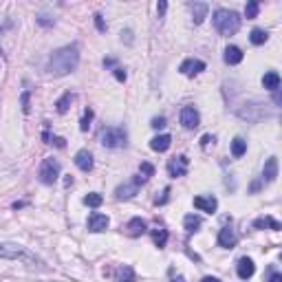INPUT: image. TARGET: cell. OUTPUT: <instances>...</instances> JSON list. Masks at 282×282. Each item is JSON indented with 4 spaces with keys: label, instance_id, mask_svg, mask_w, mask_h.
<instances>
[{
    "label": "cell",
    "instance_id": "cell-8",
    "mask_svg": "<svg viewBox=\"0 0 282 282\" xmlns=\"http://www.w3.org/2000/svg\"><path fill=\"white\" fill-rule=\"evenodd\" d=\"M181 124L188 130H194V128L201 124V115H198V110L194 106H183L181 108Z\"/></svg>",
    "mask_w": 282,
    "mask_h": 282
},
{
    "label": "cell",
    "instance_id": "cell-7",
    "mask_svg": "<svg viewBox=\"0 0 282 282\" xmlns=\"http://www.w3.org/2000/svg\"><path fill=\"white\" fill-rule=\"evenodd\" d=\"M189 170V159L186 155H179L170 159V163H168V174H170L172 179H179V177H186Z\"/></svg>",
    "mask_w": 282,
    "mask_h": 282
},
{
    "label": "cell",
    "instance_id": "cell-34",
    "mask_svg": "<svg viewBox=\"0 0 282 282\" xmlns=\"http://www.w3.org/2000/svg\"><path fill=\"white\" fill-rule=\"evenodd\" d=\"M35 20H38V24H40V27H53V22H55V20H53V18H49V16H44V13H40V16H38V18H35Z\"/></svg>",
    "mask_w": 282,
    "mask_h": 282
},
{
    "label": "cell",
    "instance_id": "cell-3",
    "mask_svg": "<svg viewBox=\"0 0 282 282\" xmlns=\"http://www.w3.org/2000/svg\"><path fill=\"white\" fill-rule=\"evenodd\" d=\"M126 139H128L126 130H124V128H119V126H108V128H104V130H101V135H99L101 146H104V148H110V150L124 148V146H126Z\"/></svg>",
    "mask_w": 282,
    "mask_h": 282
},
{
    "label": "cell",
    "instance_id": "cell-28",
    "mask_svg": "<svg viewBox=\"0 0 282 282\" xmlns=\"http://www.w3.org/2000/svg\"><path fill=\"white\" fill-rule=\"evenodd\" d=\"M71 101H73V93H64L58 101H55V110H58L60 115H64V112L71 108Z\"/></svg>",
    "mask_w": 282,
    "mask_h": 282
},
{
    "label": "cell",
    "instance_id": "cell-12",
    "mask_svg": "<svg viewBox=\"0 0 282 282\" xmlns=\"http://www.w3.org/2000/svg\"><path fill=\"white\" fill-rule=\"evenodd\" d=\"M236 274H238V278L240 280H249V278H254V274H256V265H254V260L251 258H240L238 260V265H236Z\"/></svg>",
    "mask_w": 282,
    "mask_h": 282
},
{
    "label": "cell",
    "instance_id": "cell-21",
    "mask_svg": "<svg viewBox=\"0 0 282 282\" xmlns=\"http://www.w3.org/2000/svg\"><path fill=\"white\" fill-rule=\"evenodd\" d=\"M172 146V137L170 135H157L150 139V148L155 152H166L168 148Z\"/></svg>",
    "mask_w": 282,
    "mask_h": 282
},
{
    "label": "cell",
    "instance_id": "cell-1",
    "mask_svg": "<svg viewBox=\"0 0 282 282\" xmlns=\"http://www.w3.org/2000/svg\"><path fill=\"white\" fill-rule=\"evenodd\" d=\"M80 64V47L78 44H69V47L58 49L47 62V73L53 78H64V75L73 73Z\"/></svg>",
    "mask_w": 282,
    "mask_h": 282
},
{
    "label": "cell",
    "instance_id": "cell-39",
    "mask_svg": "<svg viewBox=\"0 0 282 282\" xmlns=\"http://www.w3.org/2000/svg\"><path fill=\"white\" fill-rule=\"evenodd\" d=\"M95 24H97V29H99V31H106V24H104V20H101L99 13H95Z\"/></svg>",
    "mask_w": 282,
    "mask_h": 282
},
{
    "label": "cell",
    "instance_id": "cell-36",
    "mask_svg": "<svg viewBox=\"0 0 282 282\" xmlns=\"http://www.w3.org/2000/svg\"><path fill=\"white\" fill-rule=\"evenodd\" d=\"M150 126L155 128V130H159V128H163V126H166V117H155Z\"/></svg>",
    "mask_w": 282,
    "mask_h": 282
},
{
    "label": "cell",
    "instance_id": "cell-24",
    "mask_svg": "<svg viewBox=\"0 0 282 282\" xmlns=\"http://www.w3.org/2000/svg\"><path fill=\"white\" fill-rule=\"evenodd\" d=\"M201 216H196V214H188L186 218H183V225H186V232L188 234H194L198 232V227H201Z\"/></svg>",
    "mask_w": 282,
    "mask_h": 282
},
{
    "label": "cell",
    "instance_id": "cell-10",
    "mask_svg": "<svg viewBox=\"0 0 282 282\" xmlns=\"http://www.w3.org/2000/svg\"><path fill=\"white\" fill-rule=\"evenodd\" d=\"M146 229H148V223H146V220L139 218V216H135V218H130V220L126 223L124 234L130 236V238H139V236L146 234Z\"/></svg>",
    "mask_w": 282,
    "mask_h": 282
},
{
    "label": "cell",
    "instance_id": "cell-4",
    "mask_svg": "<svg viewBox=\"0 0 282 282\" xmlns=\"http://www.w3.org/2000/svg\"><path fill=\"white\" fill-rule=\"evenodd\" d=\"M60 170H62V166H60L58 159L49 157V159H44V161L40 163L38 177H40V181H42L44 186H53V183L60 179Z\"/></svg>",
    "mask_w": 282,
    "mask_h": 282
},
{
    "label": "cell",
    "instance_id": "cell-9",
    "mask_svg": "<svg viewBox=\"0 0 282 282\" xmlns=\"http://www.w3.org/2000/svg\"><path fill=\"white\" fill-rule=\"evenodd\" d=\"M89 232H93V234H101V232H106L108 229V225H110V220L106 214H99V212H93L89 216Z\"/></svg>",
    "mask_w": 282,
    "mask_h": 282
},
{
    "label": "cell",
    "instance_id": "cell-26",
    "mask_svg": "<svg viewBox=\"0 0 282 282\" xmlns=\"http://www.w3.org/2000/svg\"><path fill=\"white\" fill-rule=\"evenodd\" d=\"M247 152V141L243 139V137H236V139L232 141V157L234 159H240Z\"/></svg>",
    "mask_w": 282,
    "mask_h": 282
},
{
    "label": "cell",
    "instance_id": "cell-25",
    "mask_svg": "<svg viewBox=\"0 0 282 282\" xmlns=\"http://www.w3.org/2000/svg\"><path fill=\"white\" fill-rule=\"evenodd\" d=\"M152 240H155V245L159 249H163L168 245V229L166 227H157L152 229Z\"/></svg>",
    "mask_w": 282,
    "mask_h": 282
},
{
    "label": "cell",
    "instance_id": "cell-20",
    "mask_svg": "<svg viewBox=\"0 0 282 282\" xmlns=\"http://www.w3.org/2000/svg\"><path fill=\"white\" fill-rule=\"evenodd\" d=\"M189 9H192V20H194V24H201L203 20L207 18L209 4H207V2H192V4H189Z\"/></svg>",
    "mask_w": 282,
    "mask_h": 282
},
{
    "label": "cell",
    "instance_id": "cell-35",
    "mask_svg": "<svg viewBox=\"0 0 282 282\" xmlns=\"http://www.w3.org/2000/svg\"><path fill=\"white\" fill-rule=\"evenodd\" d=\"M168 201H170V188H166V189H163L161 196H157V198H155V203H157V205H166Z\"/></svg>",
    "mask_w": 282,
    "mask_h": 282
},
{
    "label": "cell",
    "instance_id": "cell-27",
    "mask_svg": "<svg viewBox=\"0 0 282 282\" xmlns=\"http://www.w3.org/2000/svg\"><path fill=\"white\" fill-rule=\"evenodd\" d=\"M267 40H269V33H267L265 29H254V31L249 33V42L254 44V47H260V44H265Z\"/></svg>",
    "mask_w": 282,
    "mask_h": 282
},
{
    "label": "cell",
    "instance_id": "cell-23",
    "mask_svg": "<svg viewBox=\"0 0 282 282\" xmlns=\"http://www.w3.org/2000/svg\"><path fill=\"white\" fill-rule=\"evenodd\" d=\"M263 86L267 91H278L280 89V75L276 73V71H269V73H265V78H263Z\"/></svg>",
    "mask_w": 282,
    "mask_h": 282
},
{
    "label": "cell",
    "instance_id": "cell-17",
    "mask_svg": "<svg viewBox=\"0 0 282 282\" xmlns=\"http://www.w3.org/2000/svg\"><path fill=\"white\" fill-rule=\"evenodd\" d=\"M137 192H139V186H137V183H126V186H119L115 189V198L117 201H130Z\"/></svg>",
    "mask_w": 282,
    "mask_h": 282
},
{
    "label": "cell",
    "instance_id": "cell-30",
    "mask_svg": "<svg viewBox=\"0 0 282 282\" xmlns=\"http://www.w3.org/2000/svg\"><path fill=\"white\" fill-rule=\"evenodd\" d=\"M117 282H135V271H132V267H121L119 276H117Z\"/></svg>",
    "mask_w": 282,
    "mask_h": 282
},
{
    "label": "cell",
    "instance_id": "cell-19",
    "mask_svg": "<svg viewBox=\"0 0 282 282\" xmlns=\"http://www.w3.org/2000/svg\"><path fill=\"white\" fill-rule=\"evenodd\" d=\"M243 58H245V53L240 51V47H227L225 49V55H223V60H225V64H229V66H236V64H240L243 62Z\"/></svg>",
    "mask_w": 282,
    "mask_h": 282
},
{
    "label": "cell",
    "instance_id": "cell-38",
    "mask_svg": "<svg viewBox=\"0 0 282 282\" xmlns=\"http://www.w3.org/2000/svg\"><path fill=\"white\" fill-rule=\"evenodd\" d=\"M112 73H115V78L119 80V82H126V71L124 69H119V66H117V69H112Z\"/></svg>",
    "mask_w": 282,
    "mask_h": 282
},
{
    "label": "cell",
    "instance_id": "cell-31",
    "mask_svg": "<svg viewBox=\"0 0 282 282\" xmlns=\"http://www.w3.org/2000/svg\"><path fill=\"white\" fill-rule=\"evenodd\" d=\"M93 117H95V112L91 110V108H86V110H84V117H82V121H80V130H82V132H89Z\"/></svg>",
    "mask_w": 282,
    "mask_h": 282
},
{
    "label": "cell",
    "instance_id": "cell-13",
    "mask_svg": "<svg viewBox=\"0 0 282 282\" xmlns=\"http://www.w3.org/2000/svg\"><path fill=\"white\" fill-rule=\"evenodd\" d=\"M194 207L198 209V212H207V214H214L218 209V201H216V196H196L194 198Z\"/></svg>",
    "mask_w": 282,
    "mask_h": 282
},
{
    "label": "cell",
    "instance_id": "cell-42",
    "mask_svg": "<svg viewBox=\"0 0 282 282\" xmlns=\"http://www.w3.org/2000/svg\"><path fill=\"white\" fill-rule=\"evenodd\" d=\"M209 141H214V137H209V135H205V137H203V139H201V143H203V146H207V143H209Z\"/></svg>",
    "mask_w": 282,
    "mask_h": 282
},
{
    "label": "cell",
    "instance_id": "cell-5",
    "mask_svg": "<svg viewBox=\"0 0 282 282\" xmlns=\"http://www.w3.org/2000/svg\"><path fill=\"white\" fill-rule=\"evenodd\" d=\"M0 258L18 260V258H31V256H29V251L18 243H0Z\"/></svg>",
    "mask_w": 282,
    "mask_h": 282
},
{
    "label": "cell",
    "instance_id": "cell-15",
    "mask_svg": "<svg viewBox=\"0 0 282 282\" xmlns=\"http://www.w3.org/2000/svg\"><path fill=\"white\" fill-rule=\"evenodd\" d=\"M276 177H278V159L276 157H269L263 168V181L265 183H274Z\"/></svg>",
    "mask_w": 282,
    "mask_h": 282
},
{
    "label": "cell",
    "instance_id": "cell-40",
    "mask_svg": "<svg viewBox=\"0 0 282 282\" xmlns=\"http://www.w3.org/2000/svg\"><path fill=\"white\" fill-rule=\"evenodd\" d=\"M269 282H282V276L278 274V271H274V274L269 276Z\"/></svg>",
    "mask_w": 282,
    "mask_h": 282
},
{
    "label": "cell",
    "instance_id": "cell-43",
    "mask_svg": "<svg viewBox=\"0 0 282 282\" xmlns=\"http://www.w3.org/2000/svg\"><path fill=\"white\" fill-rule=\"evenodd\" d=\"M201 282H220V280H218V278H212V276H205Z\"/></svg>",
    "mask_w": 282,
    "mask_h": 282
},
{
    "label": "cell",
    "instance_id": "cell-29",
    "mask_svg": "<svg viewBox=\"0 0 282 282\" xmlns=\"http://www.w3.org/2000/svg\"><path fill=\"white\" fill-rule=\"evenodd\" d=\"M101 203H104V196L97 194V192H91L84 196V205H89V207H99Z\"/></svg>",
    "mask_w": 282,
    "mask_h": 282
},
{
    "label": "cell",
    "instance_id": "cell-41",
    "mask_svg": "<svg viewBox=\"0 0 282 282\" xmlns=\"http://www.w3.org/2000/svg\"><path fill=\"white\" fill-rule=\"evenodd\" d=\"M51 141H53V143H55V146H58V148H64V146H66L62 137H53V139H51Z\"/></svg>",
    "mask_w": 282,
    "mask_h": 282
},
{
    "label": "cell",
    "instance_id": "cell-33",
    "mask_svg": "<svg viewBox=\"0 0 282 282\" xmlns=\"http://www.w3.org/2000/svg\"><path fill=\"white\" fill-rule=\"evenodd\" d=\"M29 97H31V91H24L22 97H20V104H22V110L24 112L31 110V106H29Z\"/></svg>",
    "mask_w": 282,
    "mask_h": 282
},
{
    "label": "cell",
    "instance_id": "cell-45",
    "mask_svg": "<svg viewBox=\"0 0 282 282\" xmlns=\"http://www.w3.org/2000/svg\"><path fill=\"white\" fill-rule=\"evenodd\" d=\"M172 282H186V280H183V278H181V276H179V278H174Z\"/></svg>",
    "mask_w": 282,
    "mask_h": 282
},
{
    "label": "cell",
    "instance_id": "cell-44",
    "mask_svg": "<svg viewBox=\"0 0 282 282\" xmlns=\"http://www.w3.org/2000/svg\"><path fill=\"white\" fill-rule=\"evenodd\" d=\"M104 66H115V60L108 58V60H104Z\"/></svg>",
    "mask_w": 282,
    "mask_h": 282
},
{
    "label": "cell",
    "instance_id": "cell-22",
    "mask_svg": "<svg viewBox=\"0 0 282 282\" xmlns=\"http://www.w3.org/2000/svg\"><path fill=\"white\" fill-rule=\"evenodd\" d=\"M254 227H256V229L269 227V229H274V232H280L282 225H280L276 218H271V216H263V218H256V220H254Z\"/></svg>",
    "mask_w": 282,
    "mask_h": 282
},
{
    "label": "cell",
    "instance_id": "cell-37",
    "mask_svg": "<svg viewBox=\"0 0 282 282\" xmlns=\"http://www.w3.org/2000/svg\"><path fill=\"white\" fill-rule=\"evenodd\" d=\"M157 11H159V18L166 16V11H168V2H166V0H161V2L157 4Z\"/></svg>",
    "mask_w": 282,
    "mask_h": 282
},
{
    "label": "cell",
    "instance_id": "cell-32",
    "mask_svg": "<svg viewBox=\"0 0 282 282\" xmlns=\"http://www.w3.org/2000/svg\"><path fill=\"white\" fill-rule=\"evenodd\" d=\"M258 9H260V2H258V0H249L247 7H245V16H247L249 20L256 18V16H258Z\"/></svg>",
    "mask_w": 282,
    "mask_h": 282
},
{
    "label": "cell",
    "instance_id": "cell-6",
    "mask_svg": "<svg viewBox=\"0 0 282 282\" xmlns=\"http://www.w3.org/2000/svg\"><path fill=\"white\" fill-rule=\"evenodd\" d=\"M238 117L240 119H247V121H260L263 117H267V112L263 108V104H258V101H251V104H245L243 108L238 110Z\"/></svg>",
    "mask_w": 282,
    "mask_h": 282
},
{
    "label": "cell",
    "instance_id": "cell-2",
    "mask_svg": "<svg viewBox=\"0 0 282 282\" xmlns=\"http://www.w3.org/2000/svg\"><path fill=\"white\" fill-rule=\"evenodd\" d=\"M212 22L220 35H234L240 29V16L234 9H216Z\"/></svg>",
    "mask_w": 282,
    "mask_h": 282
},
{
    "label": "cell",
    "instance_id": "cell-18",
    "mask_svg": "<svg viewBox=\"0 0 282 282\" xmlns=\"http://www.w3.org/2000/svg\"><path fill=\"white\" fill-rule=\"evenodd\" d=\"M73 161H75V166H78L82 172H91V170H93V155H91L89 150H80L78 155H75Z\"/></svg>",
    "mask_w": 282,
    "mask_h": 282
},
{
    "label": "cell",
    "instance_id": "cell-14",
    "mask_svg": "<svg viewBox=\"0 0 282 282\" xmlns=\"http://www.w3.org/2000/svg\"><path fill=\"white\" fill-rule=\"evenodd\" d=\"M236 243H238V236H236L232 227H223L218 232V245L223 249H232V247H236Z\"/></svg>",
    "mask_w": 282,
    "mask_h": 282
},
{
    "label": "cell",
    "instance_id": "cell-16",
    "mask_svg": "<svg viewBox=\"0 0 282 282\" xmlns=\"http://www.w3.org/2000/svg\"><path fill=\"white\" fill-rule=\"evenodd\" d=\"M152 177H155V166H152V163H148V161H143L141 166H139V174L132 179V183H137V186H143V183H148Z\"/></svg>",
    "mask_w": 282,
    "mask_h": 282
},
{
    "label": "cell",
    "instance_id": "cell-11",
    "mask_svg": "<svg viewBox=\"0 0 282 282\" xmlns=\"http://www.w3.org/2000/svg\"><path fill=\"white\" fill-rule=\"evenodd\" d=\"M181 71L186 78H194V75H198L201 71H205V62L203 60H194V58H188V60H183V64H181Z\"/></svg>",
    "mask_w": 282,
    "mask_h": 282
}]
</instances>
